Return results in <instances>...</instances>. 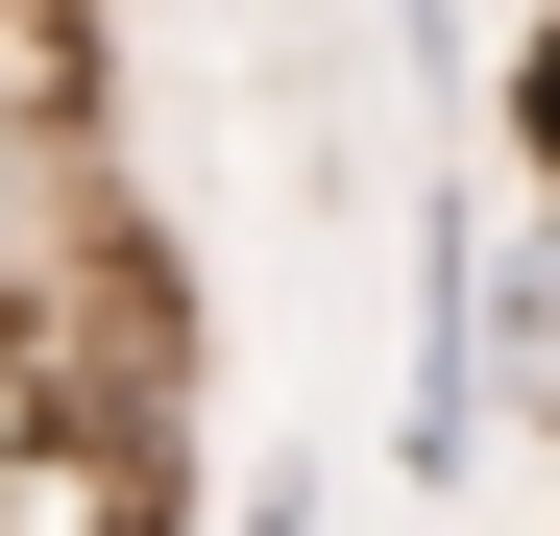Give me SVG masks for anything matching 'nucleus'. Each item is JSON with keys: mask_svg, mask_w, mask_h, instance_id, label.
<instances>
[{"mask_svg": "<svg viewBox=\"0 0 560 536\" xmlns=\"http://www.w3.org/2000/svg\"><path fill=\"white\" fill-rule=\"evenodd\" d=\"M488 391H512V415H560V220H512V244H488Z\"/></svg>", "mask_w": 560, "mask_h": 536, "instance_id": "1", "label": "nucleus"}, {"mask_svg": "<svg viewBox=\"0 0 560 536\" xmlns=\"http://www.w3.org/2000/svg\"><path fill=\"white\" fill-rule=\"evenodd\" d=\"M512 171H536V220H560V0L512 25Z\"/></svg>", "mask_w": 560, "mask_h": 536, "instance_id": "2", "label": "nucleus"}]
</instances>
